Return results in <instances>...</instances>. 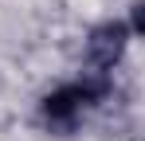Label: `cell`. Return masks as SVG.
I'll use <instances>...</instances> for the list:
<instances>
[{
  "label": "cell",
  "mask_w": 145,
  "mask_h": 141,
  "mask_svg": "<svg viewBox=\"0 0 145 141\" xmlns=\"http://www.w3.org/2000/svg\"><path fill=\"white\" fill-rule=\"evenodd\" d=\"M125 43H129V27L121 20H106L98 24L86 39V67L98 70V74H110L118 67V59L125 55Z\"/></svg>",
  "instance_id": "obj_2"
},
{
  "label": "cell",
  "mask_w": 145,
  "mask_h": 141,
  "mask_svg": "<svg viewBox=\"0 0 145 141\" xmlns=\"http://www.w3.org/2000/svg\"><path fill=\"white\" fill-rule=\"evenodd\" d=\"M106 94H110V74L90 70L82 82H71V86L51 90L43 98V106H39V118H43V125H47L51 133H74L82 110L94 106V102H102Z\"/></svg>",
  "instance_id": "obj_1"
}]
</instances>
